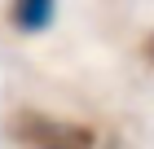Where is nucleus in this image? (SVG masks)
Here are the masks:
<instances>
[{"label": "nucleus", "instance_id": "1", "mask_svg": "<svg viewBox=\"0 0 154 149\" xmlns=\"http://www.w3.org/2000/svg\"><path fill=\"white\" fill-rule=\"evenodd\" d=\"M5 136L13 149H97V132L79 118H62L35 110V105H22L5 118Z\"/></svg>", "mask_w": 154, "mask_h": 149}, {"label": "nucleus", "instance_id": "2", "mask_svg": "<svg viewBox=\"0 0 154 149\" xmlns=\"http://www.w3.org/2000/svg\"><path fill=\"white\" fill-rule=\"evenodd\" d=\"M57 22V0H9V26L18 35H44Z\"/></svg>", "mask_w": 154, "mask_h": 149}]
</instances>
